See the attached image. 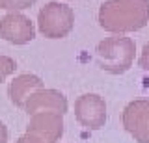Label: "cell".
Segmentation results:
<instances>
[{
  "label": "cell",
  "mask_w": 149,
  "mask_h": 143,
  "mask_svg": "<svg viewBox=\"0 0 149 143\" xmlns=\"http://www.w3.org/2000/svg\"><path fill=\"white\" fill-rule=\"evenodd\" d=\"M149 22V0H106L99 8V26L121 35L142 30Z\"/></svg>",
  "instance_id": "6da1fadb"
},
{
  "label": "cell",
  "mask_w": 149,
  "mask_h": 143,
  "mask_svg": "<svg viewBox=\"0 0 149 143\" xmlns=\"http://www.w3.org/2000/svg\"><path fill=\"white\" fill-rule=\"evenodd\" d=\"M134 52H136V45L130 37L110 35L102 39L95 48L97 65L110 75H123L132 65Z\"/></svg>",
  "instance_id": "7a4b0ae2"
},
{
  "label": "cell",
  "mask_w": 149,
  "mask_h": 143,
  "mask_svg": "<svg viewBox=\"0 0 149 143\" xmlns=\"http://www.w3.org/2000/svg\"><path fill=\"white\" fill-rule=\"evenodd\" d=\"M74 26V11L67 4L49 2L37 13V28L49 39H62Z\"/></svg>",
  "instance_id": "3957f363"
},
{
  "label": "cell",
  "mask_w": 149,
  "mask_h": 143,
  "mask_svg": "<svg viewBox=\"0 0 149 143\" xmlns=\"http://www.w3.org/2000/svg\"><path fill=\"white\" fill-rule=\"evenodd\" d=\"M74 117L88 130H99L106 123V102L97 93H84L74 100Z\"/></svg>",
  "instance_id": "277c9868"
},
{
  "label": "cell",
  "mask_w": 149,
  "mask_h": 143,
  "mask_svg": "<svg viewBox=\"0 0 149 143\" xmlns=\"http://www.w3.org/2000/svg\"><path fill=\"white\" fill-rule=\"evenodd\" d=\"M26 134L43 143H56L63 136V115L54 112H37L30 115Z\"/></svg>",
  "instance_id": "5b68a950"
},
{
  "label": "cell",
  "mask_w": 149,
  "mask_h": 143,
  "mask_svg": "<svg viewBox=\"0 0 149 143\" xmlns=\"http://www.w3.org/2000/svg\"><path fill=\"white\" fill-rule=\"evenodd\" d=\"M123 126L134 141L149 143V100L138 99L125 106L123 110Z\"/></svg>",
  "instance_id": "8992f818"
},
{
  "label": "cell",
  "mask_w": 149,
  "mask_h": 143,
  "mask_svg": "<svg viewBox=\"0 0 149 143\" xmlns=\"http://www.w3.org/2000/svg\"><path fill=\"white\" fill-rule=\"evenodd\" d=\"M0 37L11 45H26L36 37L34 22L21 11H8L0 19Z\"/></svg>",
  "instance_id": "52a82bcc"
},
{
  "label": "cell",
  "mask_w": 149,
  "mask_h": 143,
  "mask_svg": "<svg viewBox=\"0 0 149 143\" xmlns=\"http://www.w3.org/2000/svg\"><path fill=\"white\" fill-rule=\"evenodd\" d=\"M67 108H69V104L63 93H60L58 89H45V87H41L26 100L22 110L28 115H34L37 112H54V113L63 115V113H67Z\"/></svg>",
  "instance_id": "ba28073f"
},
{
  "label": "cell",
  "mask_w": 149,
  "mask_h": 143,
  "mask_svg": "<svg viewBox=\"0 0 149 143\" xmlns=\"http://www.w3.org/2000/svg\"><path fill=\"white\" fill-rule=\"evenodd\" d=\"M41 87H43V80H41L39 76L24 73V75H19L9 82L8 97H9V100H11V104H15L17 108H24L26 100L30 99L37 89H41Z\"/></svg>",
  "instance_id": "9c48e42d"
},
{
  "label": "cell",
  "mask_w": 149,
  "mask_h": 143,
  "mask_svg": "<svg viewBox=\"0 0 149 143\" xmlns=\"http://www.w3.org/2000/svg\"><path fill=\"white\" fill-rule=\"evenodd\" d=\"M36 0H0V10L6 11H22L34 6Z\"/></svg>",
  "instance_id": "30bf717a"
},
{
  "label": "cell",
  "mask_w": 149,
  "mask_h": 143,
  "mask_svg": "<svg viewBox=\"0 0 149 143\" xmlns=\"http://www.w3.org/2000/svg\"><path fill=\"white\" fill-rule=\"evenodd\" d=\"M17 69V63L13 58L9 56H0V84L6 80L8 76H11Z\"/></svg>",
  "instance_id": "8fae6325"
},
{
  "label": "cell",
  "mask_w": 149,
  "mask_h": 143,
  "mask_svg": "<svg viewBox=\"0 0 149 143\" xmlns=\"http://www.w3.org/2000/svg\"><path fill=\"white\" fill-rule=\"evenodd\" d=\"M140 67L143 69V71H147L149 73V43L143 45V48H142V54H140Z\"/></svg>",
  "instance_id": "7c38bea8"
},
{
  "label": "cell",
  "mask_w": 149,
  "mask_h": 143,
  "mask_svg": "<svg viewBox=\"0 0 149 143\" xmlns=\"http://www.w3.org/2000/svg\"><path fill=\"white\" fill-rule=\"evenodd\" d=\"M15 143H43V141H39V140H36V137H32V136H28V134H24V136H21Z\"/></svg>",
  "instance_id": "4fadbf2b"
},
{
  "label": "cell",
  "mask_w": 149,
  "mask_h": 143,
  "mask_svg": "<svg viewBox=\"0 0 149 143\" xmlns=\"http://www.w3.org/2000/svg\"><path fill=\"white\" fill-rule=\"evenodd\" d=\"M0 143H8V128L0 121Z\"/></svg>",
  "instance_id": "5bb4252c"
}]
</instances>
